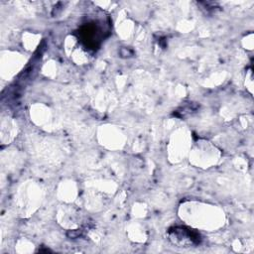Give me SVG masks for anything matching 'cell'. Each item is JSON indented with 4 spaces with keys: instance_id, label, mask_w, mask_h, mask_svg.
Returning <instances> with one entry per match:
<instances>
[{
    "instance_id": "obj_1",
    "label": "cell",
    "mask_w": 254,
    "mask_h": 254,
    "mask_svg": "<svg viewBox=\"0 0 254 254\" xmlns=\"http://www.w3.org/2000/svg\"><path fill=\"white\" fill-rule=\"evenodd\" d=\"M170 233L174 234V236L178 241L184 239L185 241H189L191 243H195V244L200 243L201 241V237L199 234H196L191 230H187L185 228H176L174 229V231H171Z\"/></svg>"
},
{
    "instance_id": "obj_2",
    "label": "cell",
    "mask_w": 254,
    "mask_h": 254,
    "mask_svg": "<svg viewBox=\"0 0 254 254\" xmlns=\"http://www.w3.org/2000/svg\"><path fill=\"white\" fill-rule=\"evenodd\" d=\"M81 35H82V39L87 42V45L93 48L97 47V42L99 40L97 31V27L90 26V25L84 27L81 31Z\"/></svg>"
}]
</instances>
